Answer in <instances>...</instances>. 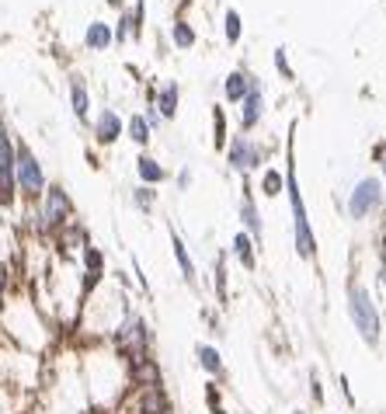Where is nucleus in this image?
<instances>
[{
    "label": "nucleus",
    "instance_id": "obj_27",
    "mask_svg": "<svg viewBox=\"0 0 386 414\" xmlns=\"http://www.w3.org/2000/svg\"><path fill=\"white\" fill-rule=\"evenodd\" d=\"M108 7H115V11H125V0H108Z\"/></svg>",
    "mask_w": 386,
    "mask_h": 414
},
{
    "label": "nucleus",
    "instance_id": "obj_10",
    "mask_svg": "<svg viewBox=\"0 0 386 414\" xmlns=\"http://www.w3.org/2000/svg\"><path fill=\"white\" fill-rule=\"evenodd\" d=\"M136 174H139V181L150 185V188H157V185L167 181V167H160V160L150 157V153H139V157H136Z\"/></svg>",
    "mask_w": 386,
    "mask_h": 414
},
{
    "label": "nucleus",
    "instance_id": "obj_28",
    "mask_svg": "<svg viewBox=\"0 0 386 414\" xmlns=\"http://www.w3.org/2000/svg\"><path fill=\"white\" fill-rule=\"evenodd\" d=\"M167 414H171V411H167Z\"/></svg>",
    "mask_w": 386,
    "mask_h": 414
},
{
    "label": "nucleus",
    "instance_id": "obj_19",
    "mask_svg": "<svg viewBox=\"0 0 386 414\" xmlns=\"http://www.w3.org/2000/svg\"><path fill=\"white\" fill-rule=\"evenodd\" d=\"M171 39H174V46H178V49H192V46H195L192 25H185V21H174V28H171Z\"/></svg>",
    "mask_w": 386,
    "mask_h": 414
},
{
    "label": "nucleus",
    "instance_id": "obj_23",
    "mask_svg": "<svg viewBox=\"0 0 386 414\" xmlns=\"http://www.w3.org/2000/svg\"><path fill=\"white\" fill-rule=\"evenodd\" d=\"M226 39H230V46L240 39V14L237 11H226Z\"/></svg>",
    "mask_w": 386,
    "mask_h": 414
},
{
    "label": "nucleus",
    "instance_id": "obj_5",
    "mask_svg": "<svg viewBox=\"0 0 386 414\" xmlns=\"http://www.w3.org/2000/svg\"><path fill=\"white\" fill-rule=\"evenodd\" d=\"M18 199L14 185V136L0 122V206H11Z\"/></svg>",
    "mask_w": 386,
    "mask_h": 414
},
{
    "label": "nucleus",
    "instance_id": "obj_6",
    "mask_svg": "<svg viewBox=\"0 0 386 414\" xmlns=\"http://www.w3.org/2000/svg\"><path fill=\"white\" fill-rule=\"evenodd\" d=\"M289 202H292V219H296V247L303 258L313 254V233H310V223H306V209L299 199V188H296V174L289 171Z\"/></svg>",
    "mask_w": 386,
    "mask_h": 414
},
{
    "label": "nucleus",
    "instance_id": "obj_17",
    "mask_svg": "<svg viewBox=\"0 0 386 414\" xmlns=\"http://www.w3.org/2000/svg\"><path fill=\"white\" fill-rule=\"evenodd\" d=\"M223 91H226V98H230V102H240V98H244V95H251L254 88L247 84V77H244V74H230V77H226V84H223Z\"/></svg>",
    "mask_w": 386,
    "mask_h": 414
},
{
    "label": "nucleus",
    "instance_id": "obj_26",
    "mask_svg": "<svg viewBox=\"0 0 386 414\" xmlns=\"http://www.w3.org/2000/svg\"><path fill=\"white\" fill-rule=\"evenodd\" d=\"M275 67H279V70H282V74L289 77V63H286V49H279V56H275Z\"/></svg>",
    "mask_w": 386,
    "mask_h": 414
},
{
    "label": "nucleus",
    "instance_id": "obj_13",
    "mask_svg": "<svg viewBox=\"0 0 386 414\" xmlns=\"http://www.w3.org/2000/svg\"><path fill=\"white\" fill-rule=\"evenodd\" d=\"M150 98H153L150 104L157 108L160 118H174V115H178V84H164V88L153 91Z\"/></svg>",
    "mask_w": 386,
    "mask_h": 414
},
{
    "label": "nucleus",
    "instance_id": "obj_2",
    "mask_svg": "<svg viewBox=\"0 0 386 414\" xmlns=\"http://www.w3.org/2000/svg\"><path fill=\"white\" fill-rule=\"evenodd\" d=\"M115 345H118V352L129 359V362H136V359H143V355H150V345H153V331H150V324L143 320V317H125L118 327H115Z\"/></svg>",
    "mask_w": 386,
    "mask_h": 414
},
{
    "label": "nucleus",
    "instance_id": "obj_24",
    "mask_svg": "<svg viewBox=\"0 0 386 414\" xmlns=\"http://www.w3.org/2000/svg\"><path fill=\"white\" fill-rule=\"evenodd\" d=\"M279 188H282V174L268 171V174H265V192H268V195H279Z\"/></svg>",
    "mask_w": 386,
    "mask_h": 414
},
{
    "label": "nucleus",
    "instance_id": "obj_9",
    "mask_svg": "<svg viewBox=\"0 0 386 414\" xmlns=\"http://www.w3.org/2000/svg\"><path fill=\"white\" fill-rule=\"evenodd\" d=\"M67 88H70V108H74L77 122H91V95H88L84 77H81V74H74Z\"/></svg>",
    "mask_w": 386,
    "mask_h": 414
},
{
    "label": "nucleus",
    "instance_id": "obj_3",
    "mask_svg": "<svg viewBox=\"0 0 386 414\" xmlns=\"http://www.w3.org/2000/svg\"><path fill=\"white\" fill-rule=\"evenodd\" d=\"M70 216H74V202H70L67 188L63 185H46V192L39 195V219H42V226L46 230H60V226L70 223Z\"/></svg>",
    "mask_w": 386,
    "mask_h": 414
},
{
    "label": "nucleus",
    "instance_id": "obj_1",
    "mask_svg": "<svg viewBox=\"0 0 386 414\" xmlns=\"http://www.w3.org/2000/svg\"><path fill=\"white\" fill-rule=\"evenodd\" d=\"M14 185H18V195L28 202H39V195L49 185L42 160L35 157V150L25 139H14Z\"/></svg>",
    "mask_w": 386,
    "mask_h": 414
},
{
    "label": "nucleus",
    "instance_id": "obj_14",
    "mask_svg": "<svg viewBox=\"0 0 386 414\" xmlns=\"http://www.w3.org/2000/svg\"><path fill=\"white\" fill-rule=\"evenodd\" d=\"M230 164H233V167H240V171L258 164V150L251 146V139H247V136H237V139L230 143Z\"/></svg>",
    "mask_w": 386,
    "mask_h": 414
},
{
    "label": "nucleus",
    "instance_id": "obj_7",
    "mask_svg": "<svg viewBox=\"0 0 386 414\" xmlns=\"http://www.w3.org/2000/svg\"><path fill=\"white\" fill-rule=\"evenodd\" d=\"M91 132H95V143L97 146H111L118 143V136L125 132V122L115 108H101L95 118H91Z\"/></svg>",
    "mask_w": 386,
    "mask_h": 414
},
{
    "label": "nucleus",
    "instance_id": "obj_4",
    "mask_svg": "<svg viewBox=\"0 0 386 414\" xmlns=\"http://www.w3.org/2000/svg\"><path fill=\"white\" fill-rule=\"evenodd\" d=\"M348 310H352L355 327L362 331V338H366L369 345H376V341H380V313H376V303L369 300V293H366L362 286H352V289H348Z\"/></svg>",
    "mask_w": 386,
    "mask_h": 414
},
{
    "label": "nucleus",
    "instance_id": "obj_22",
    "mask_svg": "<svg viewBox=\"0 0 386 414\" xmlns=\"http://www.w3.org/2000/svg\"><path fill=\"white\" fill-rule=\"evenodd\" d=\"M261 118V91L247 95V108H244V125H254Z\"/></svg>",
    "mask_w": 386,
    "mask_h": 414
},
{
    "label": "nucleus",
    "instance_id": "obj_21",
    "mask_svg": "<svg viewBox=\"0 0 386 414\" xmlns=\"http://www.w3.org/2000/svg\"><path fill=\"white\" fill-rule=\"evenodd\" d=\"M233 251H237V258H240L247 268H254V254H251V237H247V233H237V237H233Z\"/></svg>",
    "mask_w": 386,
    "mask_h": 414
},
{
    "label": "nucleus",
    "instance_id": "obj_11",
    "mask_svg": "<svg viewBox=\"0 0 386 414\" xmlns=\"http://www.w3.org/2000/svg\"><path fill=\"white\" fill-rule=\"evenodd\" d=\"M167 411H171V404H167L164 387L160 383L143 387V394H139V414H167Z\"/></svg>",
    "mask_w": 386,
    "mask_h": 414
},
{
    "label": "nucleus",
    "instance_id": "obj_16",
    "mask_svg": "<svg viewBox=\"0 0 386 414\" xmlns=\"http://www.w3.org/2000/svg\"><path fill=\"white\" fill-rule=\"evenodd\" d=\"M171 247H174V261H178V268H181V275L188 279V282H195V265L192 258H188V247H185V240L171 230Z\"/></svg>",
    "mask_w": 386,
    "mask_h": 414
},
{
    "label": "nucleus",
    "instance_id": "obj_18",
    "mask_svg": "<svg viewBox=\"0 0 386 414\" xmlns=\"http://www.w3.org/2000/svg\"><path fill=\"white\" fill-rule=\"evenodd\" d=\"M195 355H198V362H202V369H205V373H212V376H216V373H223L219 352H216L212 345H198V348H195Z\"/></svg>",
    "mask_w": 386,
    "mask_h": 414
},
{
    "label": "nucleus",
    "instance_id": "obj_15",
    "mask_svg": "<svg viewBox=\"0 0 386 414\" xmlns=\"http://www.w3.org/2000/svg\"><path fill=\"white\" fill-rule=\"evenodd\" d=\"M125 136L136 143V146H146L150 139H153V129L146 125V118H143V111L139 115H132L129 122H125Z\"/></svg>",
    "mask_w": 386,
    "mask_h": 414
},
{
    "label": "nucleus",
    "instance_id": "obj_12",
    "mask_svg": "<svg viewBox=\"0 0 386 414\" xmlns=\"http://www.w3.org/2000/svg\"><path fill=\"white\" fill-rule=\"evenodd\" d=\"M84 46H88L91 53H104V49H111V46H115V39H111V25H104V21H91L88 32H84Z\"/></svg>",
    "mask_w": 386,
    "mask_h": 414
},
{
    "label": "nucleus",
    "instance_id": "obj_8",
    "mask_svg": "<svg viewBox=\"0 0 386 414\" xmlns=\"http://www.w3.org/2000/svg\"><path fill=\"white\" fill-rule=\"evenodd\" d=\"M380 199H383V185L376 181V178H366V181H359V188L352 192V216H369L373 209L380 206Z\"/></svg>",
    "mask_w": 386,
    "mask_h": 414
},
{
    "label": "nucleus",
    "instance_id": "obj_25",
    "mask_svg": "<svg viewBox=\"0 0 386 414\" xmlns=\"http://www.w3.org/2000/svg\"><path fill=\"white\" fill-rule=\"evenodd\" d=\"M244 219H247V226H251V233H261V223H258V212L251 202H244Z\"/></svg>",
    "mask_w": 386,
    "mask_h": 414
},
{
    "label": "nucleus",
    "instance_id": "obj_20",
    "mask_svg": "<svg viewBox=\"0 0 386 414\" xmlns=\"http://www.w3.org/2000/svg\"><path fill=\"white\" fill-rule=\"evenodd\" d=\"M132 206L139 209V212H150V209L157 206V192H153L150 185H139V188L132 192Z\"/></svg>",
    "mask_w": 386,
    "mask_h": 414
}]
</instances>
